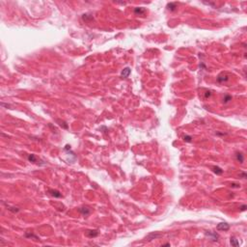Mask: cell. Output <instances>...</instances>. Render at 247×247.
<instances>
[{
    "instance_id": "1",
    "label": "cell",
    "mask_w": 247,
    "mask_h": 247,
    "mask_svg": "<svg viewBox=\"0 0 247 247\" xmlns=\"http://www.w3.org/2000/svg\"><path fill=\"white\" fill-rule=\"evenodd\" d=\"M229 229H230V225L226 222H221L217 225V230L218 231H224L225 232V231H228Z\"/></svg>"
},
{
    "instance_id": "2",
    "label": "cell",
    "mask_w": 247,
    "mask_h": 247,
    "mask_svg": "<svg viewBox=\"0 0 247 247\" xmlns=\"http://www.w3.org/2000/svg\"><path fill=\"white\" fill-rule=\"evenodd\" d=\"M229 75L225 73H223V74H221L220 75H218V77H217V81L219 82V83H224V82H226V81H228L229 80Z\"/></svg>"
},
{
    "instance_id": "3",
    "label": "cell",
    "mask_w": 247,
    "mask_h": 247,
    "mask_svg": "<svg viewBox=\"0 0 247 247\" xmlns=\"http://www.w3.org/2000/svg\"><path fill=\"white\" fill-rule=\"evenodd\" d=\"M133 12L137 16H144L145 13H146V9L143 8V7H136V8H134Z\"/></svg>"
},
{
    "instance_id": "4",
    "label": "cell",
    "mask_w": 247,
    "mask_h": 247,
    "mask_svg": "<svg viewBox=\"0 0 247 247\" xmlns=\"http://www.w3.org/2000/svg\"><path fill=\"white\" fill-rule=\"evenodd\" d=\"M161 236H162L161 234H158V233H152V234H150V235L146 237V239H148L149 241H151V240H153V239H156V238H159V237H161Z\"/></svg>"
},
{
    "instance_id": "5",
    "label": "cell",
    "mask_w": 247,
    "mask_h": 247,
    "mask_svg": "<svg viewBox=\"0 0 247 247\" xmlns=\"http://www.w3.org/2000/svg\"><path fill=\"white\" fill-rule=\"evenodd\" d=\"M206 235L209 236L212 241H217L218 237H219L216 233H211V232H206Z\"/></svg>"
},
{
    "instance_id": "6",
    "label": "cell",
    "mask_w": 247,
    "mask_h": 247,
    "mask_svg": "<svg viewBox=\"0 0 247 247\" xmlns=\"http://www.w3.org/2000/svg\"><path fill=\"white\" fill-rule=\"evenodd\" d=\"M130 73H131V70H130V68H125V69L122 71V73H121V76H122L123 78L129 77L130 74Z\"/></svg>"
},
{
    "instance_id": "7",
    "label": "cell",
    "mask_w": 247,
    "mask_h": 247,
    "mask_svg": "<svg viewBox=\"0 0 247 247\" xmlns=\"http://www.w3.org/2000/svg\"><path fill=\"white\" fill-rule=\"evenodd\" d=\"M48 192L50 193V195H52L53 197L55 198H61L62 197V194L58 191V190H54V189H49Z\"/></svg>"
},
{
    "instance_id": "8",
    "label": "cell",
    "mask_w": 247,
    "mask_h": 247,
    "mask_svg": "<svg viewBox=\"0 0 247 247\" xmlns=\"http://www.w3.org/2000/svg\"><path fill=\"white\" fill-rule=\"evenodd\" d=\"M28 160L32 163H39L38 161H40V159L35 155V154H29L28 155Z\"/></svg>"
},
{
    "instance_id": "9",
    "label": "cell",
    "mask_w": 247,
    "mask_h": 247,
    "mask_svg": "<svg viewBox=\"0 0 247 247\" xmlns=\"http://www.w3.org/2000/svg\"><path fill=\"white\" fill-rule=\"evenodd\" d=\"M79 211H80V213H81L82 215H84V216L89 215L90 212H91V210H90L89 208H81V209H79Z\"/></svg>"
},
{
    "instance_id": "10",
    "label": "cell",
    "mask_w": 247,
    "mask_h": 247,
    "mask_svg": "<svg viewBox=\"0 0 247 247\" xmlns=\"http://www.w3.org/2000/svg\"><path fill=\"white\" fill-rule=\"evenodd\" d=\"M235 159H236L238 162L243 163V161H244V156H243L242 153H236V154H235Z\"/></svg>"
},
{
    "instance_id": "11",
    "label": "cell",
    "mask_w": 247,
    "mask_h": 247,
    "mask_svg": "<svg viewBox=\"0 0 247 247\" xmlns=\"http://www.w3.org/2000/svg\"><path fill=\"white\" fill-rule=\"evenodd\" d=\"M211 169H212L213 173H215L216 175H222L223 174V170L220 167H218V166H213Z\"/></svg>"
},
{
    "instance_id": "12",
    "label": "cell",
    "mask_w": 247,
    "mask_h": 247,
    "mask_svg": "<svg viewBox=\"0 0 247 247\" xmlns=\"http://www.w3.org/2000/svg\"><path fill=\"white\" fill-rule=\"evenodd\" d=\"M177 8H178V7H177V3H173V2H171V3H168V5H167V9H168V10H170L171 12H174Z\"/></svg>"
},
{
    "instance_id": "13",
    "label": "cell",
    "mask_w": 247,
    "mask_h": 247,
    "mask_svg": "<svg viewBox=\"0 0 247 247\" xmlns=\"http://www.w3.org/2000/svg\"><path fill=\"white\" fill-rule=\"evenodd\" d=\"M99 235V232L97 231V230H93V231H88L87 232V235L89 236V237H95V236H97Z\"/></svg>"
},
{
    "instance_id": "14",
    "label": "cell",
    "mask_w": 247,
    "mask_h": 247,
    "mask_svg": "<svg viewBox=\"0 0 247 247\" xmlns=\"http://www.w3.org/2000/svg\"><path fill=\"white\" fill-rule=\"evenodd\" d=\"M230 242H231V244L232 245H234V246H239V242H238V240L235 237V236H232L231 237V239H230Z\"/></svg>"
},
{
    "instance_id": "15",
    "label": "cell",
    "mask_w": 247,
    "mask_h": 247,
    "mask_svg": "<svg viewBox=\"0 0 247 247\" xmlns=\"http://www.w3.org/2000/svg\"><path fill=\"white\" fill-rule=\"evenodd\" d=\"M183 140H184L185 142H187V143H190V142H192V137L189 136V135H185L184 138H183Z\"/></svg>"
},
{
    "instance_id": "16",
    "label": "cell",
    "mask_w": 247,
    "mask_h": 247,
    "mask_svg": "<svg viewBox=\"0 0 247 247\" xmlns=\"http://www.w3.org/2000/svg\"><path fill=\"white\" fill-rule=\"evenodd\" d=\"M230 100H232V97L231 96H226L225 98H224V99H223V101L226 103V102H228V101H230Z\"/></svg>"
},
{
    "instance_id": "17",
    "label": "cell",
    "mask_w": 247,
    "mask_h": 247,
    "mask_svg": "<svg viewBox=\"0 0 247 247\" xmlns=\"http://www.w3.org/2000/svg\"><path fill=\"white\" fill-rule=\"evenodd\" d=\"M231 186H232V187H234V188H239V187H240V185H239V184H237V183H232V184H231Z\"/></svg>"
},
{
    "instance_id": "18",
    "label": "cell",
    "mask_w": 247,
    "mask_h": 247,
    "mask_svg": "<svg viewBox=\"0 0 247 247\" xmlns=\"http://www.w3.org/2000/svg\"><path fill=\"white\" fill-rule=\"evenodd\" d=\"M25 236H26V237H33V238H35V239H38V237H37L36 235H28V234H26Z\"/></svg>"
},
{
    "instance_id": "19",
    "label": "cell",
    "mask_w": 247,
    "mask_h": 247,
    "mask_svg": "<svg viewBox=\"0 0 247 247\" xmlns=\"http://www.w3.org/2000/svg\"><path fill=\"white\" fill-rule=\"evenodd\" d=\"M246 208H247V207H246V205H242L239 209H240V210H241V211H244V210H246Z\"/></svg>"
},
{
    "instance_id": "20",
    "label": "cell",
    "mask_w": 247,
    "mask_h": 247,
    "mask_svg": "<svg viewBox=\"0 0 247 247\" xmlns=\"http://www.w3.org/2000/svg\"><path fill=\"white\" fill-rule=\"evenodd\" d=\"M239 177H241L242 179H246V174H245V173H240V174H239Z\"/></svg>"
},
{
    "instance_id": "21",
    "label": "cell",
    "mask_w": 247,
    "mask_h": 247,
    "mask_svg": "<svg viewBox=\"0 0 247 247\" xmlns=\"http://www.w3.org/2000/svg\"><path fill=\"white\" fill-rule=\"evenodd\" d=\"M162 246H170V243H165V244H163Z\"/></svg>"
}]
</instances>
